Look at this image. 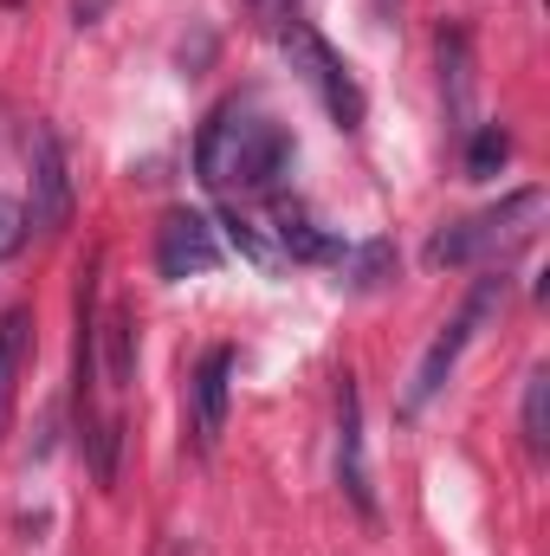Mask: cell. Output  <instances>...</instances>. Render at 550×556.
Here are the masks:
<instances>
[{
  "instance_id": "6da1fadb",
  "label": "cell",
  "mask_w": 550,
  "mask_h": 556,
  "mask_svg": "<svg viewBox=\"0 0 550 556\" xmlns=\"http://www.w3.org/2000/svg\"><path fill=\"white\" fill-rule=\"evenodd\" d=\"M291 155L298 142L273 111H260L253 98H227L195 137V175L214 194H278Z\"/></svg>"
},
{
  "instance_id": "7a4b0ae2",
  "label": "cell",
  "mask_w": 550,
  "mask_h": 556,
  "mask_svg": "<svg viewBox=\"0 0 550 556\" xmlns=\"http://www.w3.org/2000/svg\"><path fill=\"white\" fill-rule=\"evenodd\" d=\"M538 214H545V188H512V194H499L492 207H479V214L440 227V233L427 240V266H434V273H447V266H479V260H492V253L532 240V220H538Z\"/></svg>"
},
{
  "instance_id": "3957f363",
  "label": "cell",
  "mask_w": 550,
  "mask_h": 556,
  "mask_svg": "<svg viewBox=\"0 0 550 556\" xmlns=\"http://www.w3.org/2000/svg\"><path fill=\"white\" fill-rule=\"evenodd\" d=\"M505 291H512V278L505 273H486V278H473V291H466V304L434 330V343L421 350V363H414V382H409V395H402V415H421L440 389H447V376H453V363L466 356V343L479 337V324H492L499 317V304H505Z\"/></svg>"
},
{
  "instance_id": "277c9868",
  "label": "cell",
  "mask_w": 550,
  "mask_h": 556,
  "mask_svg": "<svg viewBox=\"0 0 550 556\" xmlns=\"http://www.w3.org/2000/svg\"><path fill=\"white\" fill-rule=\"evenodd\" d=\"M278 46H285V59H291V72L317 91V104L337 117V130H363V111H370V98H363V85H357V72L343 65V52L304 20V13H291L285 26L273 33Z\"/></svg>"
},
{
  "instance_id": "5b68a950",
  "label": "cell",
  "mask_w": 550,
  "mask_h": 556,
  "mask_svg": "<svg viewBox=\"0 0 550 556\" xmlns=\"http://www.w3.org/2000/svg\"><path fill=\"white\" fill-rule=\"evenodd\" d=\"M234 350L227 343H214L201 363H195V376H188V440H195V453H214L221 446V433H227V402H234Z\"/></svg>"
},
{
  "instance_id": "8992f818",
  "label": "cell",
  "mask_w": 550,
  "mask_h": 556,
  "mask_svg": "<svg viewBox=\"0 0 550 556\" xmlns=\"http://www.w3.org/2000/svg\"><path fill=\"white\" fill-rule=\"evenodd\" d=\"M214 266H221V233L201 214L175 207L155 227V273L162 278H201V273H214Z\"/></svg>"
},
{
  "instance_id": "52a82bcc",
  "label": "cell",
  "mask_w": 550,
  "mask_h": 556,
  "mask_svg": "<svg viewBox=\"0 0 550 556\" xmlns=\"http://www.w3.org/2000/svg\"><path fill=\"white\" fill-rule=\"evenodd\" d=\"M337 485H343V498H350L363 518H376L370 459H363V389H357V376L337 382Z\"/></svg>"
},
{
  "instance_id": "ba28073f",
  "label": "cell",
  "mask_w": 550,
  "mask_h": 556,
  "mask_svg": "<svg viewBox=\"0 0 550 556\" xmlns=\"http://www.w3.org/2000/svg\"><path fill=\"white\" fill-rule=\"evenodd\" d=\"M72 220V175H65V142L52 130L33 137V201H26V227L33 233H59Z\"/></svg>"
},
{
  "instance_id": "9c48e42d",
  "label": "cell",
  "mask_w": 550,
  "mask_h": 556,
  "mask_svg": "<svg viewBox=\"0 0 550 556\" xmlns=\"http://www.w3.org/2000/svg\"><path fill=\"white\" fill-rule=\"evenodd\" d=\"M26 350H33V311H0V440H7V420H13V395H20V376H26Z\"/></svg>"
},
{
  "instance_id": "30bf717a",
  "label": "cell",
  "mask_w": 550,
  "mask_h": 556,
  "mask_svg": "<svg viewBox=\"0 0 550 556\" xmlns=\"http://www.w3.org/2000/svg\"><path fill=\"white\" fill-rule=\"evenodd\" d=\"M525 446L550 453V369L545 363L525 376Z\"/></svg>"
},
{
  "instance_id": "8fae6325",
  "label": "cell",
  "mask_w": 550,
  "mask_h": 556,
  "mask_svg": "<svg viewBox=\"0 0 550 556\" xmlns=\"http://www.w3.org/2000/svg\"><path fill=\"white\" fill-rule=\"evenodd\" d=\"M505 155H512V137H505L499 124H473V142H466V175H479V181H486Z\"/></svg>"
},
{
  "instance_id": "7c38bea8",
  "label": "cell",
  "mask_w": 550,
  "mask_h": 556,
  "mask_svg": "<svg viewBox=\"0 0 550 556\" xmlns=\"http://www.w3.org/2000/svg\"><path fill=\"white\" fill-rule=\"evenodd\" d=\"M26 233H33V227H26V201L0 194V266H7V260L26 247Z\"/></svg>"
},
{
  "instance_id": "4fadbf2b",
  "label": "cell",
  "mask_w": 550,
  "mask_h": 556,
  "mask_svg": "<svg viewBox=\"0 0 550 556\" xmlns=\"http://www.w3.org/2000/svg\"><path fill=\"white\" fill-rule=\"evenodd\" d=\"M291 13H298V0H253V20H260L266 33H278V26H285Z\"/></svg>"
},
{
  "instance_id": "5bb4252c",
  "label": "cell",
  "mask_w": 550,
  "mask_h": 556,
  "mask_svg": "<svg viewBox=\"0 0 550 556\" xmlns=\"http://www.w3.org/2000/svg\"><path fill=\"white\" fill-rule=\"evenodd\" d=\"M376 13H383V20H396V13H402V0H376Z\"/></svg>"
}]
</instances>
